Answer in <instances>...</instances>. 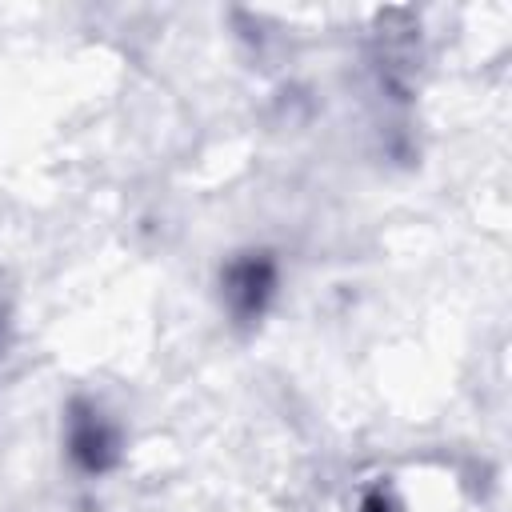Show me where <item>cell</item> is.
Masks as SVG:
<instances>
[{
  "label": "cell",
  "mask_w": 512,
  "mask_h": 512,
  "mask_svg": "<svg viewBox=\"0 0 512 512\" xmlns=\"http://www.w3.org/2000/svg\"><path fill=\"white\" fill-rule=\"evenodd\" d=\"M276 288V260L268 252H244L224 272V296L236 320H256Z\"/></svg>",
  "instance_id": "cell-1"
},
{
  "label": "cell",
  "mask_w": 512,
  "mask_h": 512,
  "mask_svg": "<svg viewBox=\"0 0 512 512\" xmlns=\"http://www.w3.org/2000/svg\"><path fill=\"white\" fill-rule=\"evenodd\" d=\"M68 456L84 472H108L120 456V440H116L112 424L84 400H76L68 408Z\"/></svg>",
  "instance_id": "cell-2"
}]
</instances>
